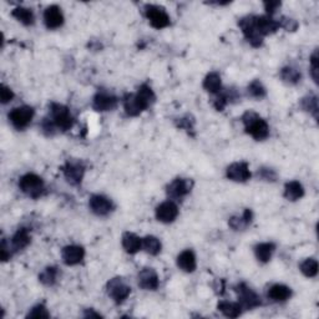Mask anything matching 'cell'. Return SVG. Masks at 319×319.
<instances>
[{
  "label": "cell",
  "mask_w": 319,
  "mask_h": 319,
  "mask_svg": "<svg viewBox=\"0 0 319 319\" xmlns=\"http://www.w3.org/2000/svg\"><path fill=\"white\" fill-rule=\"evenodd\" d=\"M242 121L245 124L246 132L248 135H251L254 140L262 141L265 138L268 137L269 135V126L266 123V120H263L262 117H260L256 112L248 111L242 116Z\"/></svg>",
  "instance_id": "cell-1"
},
{
  "label": "cell",
  "mask_w": 319,
  "mask_h": 319,
  "mask_svg": "<svg viewBox=\"0 0 319 319\" xmlns=\"http://www.w3.org/2000/svg\"><path fill=\"white\" fill-rule=\"evenodd\" d=\"M19 187L25 195L31 198H39L44 192V181L35 173H27L19 181Z\"/></svg>",
  "instance_id": "cell-2"
},
{
  "label": "cell",
  "mask_w": 319,
  "mask_h": 319,
  "mask_svg": "<svg viewBox=\"0 0 319 319\" xmlns=\"http://www.w3.org/2000/svg\"><path fill=\"white\" fill-rule=\"evenodd\" d=\"M51 118L55 127H57L62 131H66V130L71 129L72 124H74V118L70 114V110L66 106L60 105V104H51L50 107Z\"/></svg>",
  "instance_id": "cell-3"
},
{
  "label": "cell",
  "mask_w": 319,
  "mask_h": 319,
  "mask_svg": "<svg viewBox=\"0 0 319 319\" xmlns=\"http://www.w3.org/2000/svg\"><path fill=\"white\" fill-rule=\"evenodd\" d=\"M240 28L242 29L243 34H245L246 39L248 40V43L254 48L262 45L263 43V36L261 35L256 29V16L248 15L242 18L238 22Z\"/></svg>",
  "instance_id": "cell-4"
},
{
  "label": "cell",
  "mask_w": 319,
  "mask_h": 319,
  "mask_svg": "<svg viewBox=\"0 0 319 319\" xmlns=\"http://www.w3.org/2000/svg\"><path fill=\"white\" fill-rule=\"evenodd\" d=\"M145 14L149 19L151 27L155 29H164L170 25V16L166 10L158 5L149 4L145 7Z\"/></svg>",
  "instance_id": "cell-5"
},
{
  "label": "cell",
  "mask_w": 319,
  "mask_h": 319,
  "mask_svg": "<svg viewBox=\"0 0 319 319\" xmlns=\"http://www.w3.org/2000/svg\"><path fill=\"white\" fill-rule=\"evenodd\" d=\"M236 292L238 294L240 306L242 309H253L261 306V297L253 289H251L247 284L241 283L236 287Z\"/></svg>",
  "instance_id": "cell-6"
},
{
  "label": "cell",
  "mask_w": 319,
  "mask_h": 319,
  "mask_svg": "<svg viewBox=\"0 0 319 319\" xmlns=\"http://www.w3.org/2000/svg\"><path fill=\"white\" fill-rule=\"evenodd\" d=\"M106 288L109 297L117 304L123 303L125 300H127V297L131 293V288H130V286H127L123 278H114V280H111L107 283Z\"/></svg>",
  "instance_id": "cell-7"
},
{
  "label": "cell",
  "mask_w": 319,
  "mask_h": 319,
  "mask_svg": "<svg viewBox=\"0 0 319 319\" xmlns=\"http://www.w3.org/2000/svg\"><path fill=\"white\" fill-rule=\"evenodd\" d=\"M34 117V110L30 106L15 107L9 112V120L15 129L23 130L31 123Z\"/></svg>",
  "instance_id": "cell-8"
},
{
  "label": "cell",
  "mask_w": 319,
  "mask_h": 319,
  "mask_svg": "<svg viewBox=\"0 0 319 319\" xmlns=\"http://www.w3.org/2000/svg\"><path fill=\"white\" fill-rule=\"evenodd\" d=\"M63 172L69 184L72 186H77L84 178L85 166L80 161H68L63 167Z\"/></svg>",
  "instance_id": "cell-9"
},
{
  "label": "cell",
  "mask_w": 319,
  "mask_h": 319,
  "mask_svg": "<svg viewBox=\"0 0 319 319\" xmlns=\"http://www.w3.org/2000/svg\"><path fill=\"white\" fill-rule=\"evenodd\" d=\"M117 105V98L107 91H98L92 98V107L96 111H111Z\"/></svg>",
  "instance_id": "cell-10"
},
{
  "label": "cell",
  "mask_w": 319,
  "mask_h": 319,
  "mask_svg": "<svg viewBox=\"0 0 319 319\" xmlns=\"http://www.w3.org/2000/svg\"><path fill=\"white\" fill-rule=\"evenodd\" d=\"M193 182L188 178H176L167 186V195L172 198H182L191 192Z\"/></svg>",
  "instance_id": "cell-11"
},
{
  "label": "cell",
  "mask_w": 319,
  "mask_h": 319,
  "mask_svg": "<svg viewBox=\"0 0 319 319\" xmlns=\"http://www.w3.org/2000/svg\"><path fill=\"white\" fill-rule=\"evenodd\" d=\"M90 210L92 211L97 216H107L112 210H114V205L105 196L101 195H94L90 197L89 201Z\"/></svg>",
  "instance_id": "cell-12"
},
{
  "label": "cell",
  "mask_w": 319,
  "mask_h": 319,
  "mask_svg": "<svg viewBox=\"0 0 319 319\" xmlns=\"http://www.w3.org/2000/svg\"><path fill=\"white\" fill-rule=\"evenodd\" d=\"M227 177L234 182H246L251 178V171L246 162H234L228 166Z\"/></svg>",
  "instance_id": "cell-13"
},
{
  "label": "cell",
  "mask_w": 319,
  "mask_h": 319,
  "mask_svg": "<svg viewBox=\"0 0 319 319\" xmlns=\"http://www.w3.org/2000/svg\"><path fill=\"white\" fill-rule=\"evenodd\" d=\"M178 216V207L173 202L166 201L156 208V218L162 223H171Z\"/></svg>",
  "instance_id": "cell-14"
},
{
  "label": "cell",
  "mask_w": 319,
  "mask_h": 319,
  "mask_svg": "<svg viewBox=\"0 0 319 319\" xmlns=\"http://www.w3.org/2000/svg\"><path fill=\"white\" fill-rule=\"evenodd\" d=\"M62 257L65 265L76 266L83 262L84 257H85V251L80 246H66V247L63 248Z\"/></svg>",
  "instance_id": "cell-15"
},
{
  "label": "cell",
  "mask_w": 319,
  "mask_h": 319,
  "mask_svg": "<svg viewBox=\"0 0 319 319\" xmlns=\"http://www.w3.org/2000/svg\"><path fill=\"white\" fill-rule=\"evenodd\" d=\"M44 23L46 28L51 29H59L64 24V15L57 5H50L44 11Z\"/></svg>",
  "instance_id": "cell-16"
},
{
  "label": "cell",
  "mask_w": 319,
  "mask_h": 319,
  "mask_svg": "<svg viewBox=\"0 0 319 319\" xmlns=\"http://www.w3.org/2000/svg\"><path fill=\"white\" fill-rule=\"evenodd\" d=\"M157 273L152 268H145L138 273V286L146 291H155L158 288Z\"/></svg>",
  "instance_id": "cell-17"
},
{
  "label": "cell",
  "mask_w": 319,
  "mask_h": 319,
  "mask_svg": "<svg viewBox=\"0 0 319 319\" xmlns=\"http://www.w3.org/2000/svg\"><path fill=\"white\" fill-rule=\"evenodd\" d=\"M124 109L129 116H138L147 110V107L142 104L137 95L129 94L124 97Z\"/></svg>",
  "instance_id": "cell-18"
},
{
  "label": "cell",
  "mask_w": 319,
  "mask_h": 319,
  "mask_svg": "<svg viewBox=\"0 0 319 319\" xmlns=\"http://www.w3.org/2000/svg\"><path fill=\"white\" fill-rule=\"evenodd\" d=\"M278 28H280V23L275 22L269 15L256 16V29L262 36L273 34Z\"/></svg>",
  "instance_id": "cell-19"
},
{
  "label": "cell",
  "mask_w": 319,
  "mask_h": 319,
  "mask_svg": "<svg viewBox=\"0 0 319 319\" xmlns=\"http://www.w3.org/2000/svg\"><path fill=\"white\" fill-rule=\"evenodd\" d=\"M177 266L186 273H192L197 267L195 253L191 249L181 252L177 257Z\"/></svg>",
  "instance_id": "cell-20"
},
{
  "label": "cell",
  "mask_w": 319,
  "mask_h": 319,
  "mask_svg": "<svg viewBox=\"0 0 319 319\" xmlns=\"http://www.w3.org/2000/svg\"><path fill=\"white\" fill-rule=\"evenodd\" d=\"M123 247L127 253L135 254L140 251L142 247V240L138 238L135 233L126 232L123 236Z\"/></svg>",
  "instance_id": "cell-21"
},
{
  "label": "cell",
  "mask_w": 319,
  "mask_h": 319,
  "mask_svg": "<svg viewBox=\"0 0 319 319\" xmlns=\"http://www.w3.org/2000/svg\"><path fill=\"white\" fill-rule=\"evenodd\" d=\"M31 237L27 228H19L16 233L11 238V248L14 251H22L25 247H28L30 243Z\"/></svg>",
  "instance_id": "cell-22"
},
{
  "label": "cell",
  "mask_w": 319,
  "mask_h": 319,
  "mask_svg": "<svg viewBox=\"0 0 319 319\" xmlns=\"http://www.w3.org/2000/svg\"><path fill=\"white\" fill-rule=\"evenodd\" d=\"M292 295V291L289 287L284 284H274L268 289V297L274 302H284L289 300Z\"/></svg>",
  "instance_id": "cell-23"
},
{
  "label": "cell",
  "mask_w": 319,
  "mask_h": 319,
  "mask_svg": "<svg viewBox=\"0 0 319 319\" xmlns=\"http://www.w3.org/2000/svg\"><path fill=\"white\" fill-rule=\"evenodd\" d=\"M304 188L298 181H291L287 182L284 186V197L288 201H297L303 197Z\"/></svg>",
  "instance_id": "cell-24"
},
{
  "label": "cell",
  "mask_w": 319,
  "mask_h": 319,
  "mask_svg": "<svg viewBox=\"0 0 319 319\" xmlns=\"http://www.w3.org/2000/svg\"><path fill=\"white\" fill-rule=\"evenodd\" d=\"M222 83H221V76H220L218 72L213 71L210 72L204 80V89L206 91L211 92V94H218L221 91Z\"/></svg>",
  "instance_id": "cell-25"
},
{
  "label": "cell",
  "mask_w": 319,
  "mask_h": 319,
  "mask_svg": "<svg viewBox=\"0 0 319 319\" xmlns=\"http://www.w3.org/2000/svg\"><path fill=\"white\" fill-rule=\"evenodd\" d=\"M275 246L273 243H260L254 247V253H256L257 260L262 263H267L271 261Z\"/></svg>",
  "instance_id": "cell-26"
},
{
  "label": "cell",
  "mask_w": 319,
  "mask_h": 319,
  "mask_svg": "<svg viewBox=\"0 0 319 319\" xmlns=\"http://www.w3.org/2000/svg\"><path fill=\"white\" fill-rule=\"evenodd\" d=\"M11 15L18 20L19 23H22L23 25H27V27H29V25H33L34 20H35L33 11H31L30 9H28V8H23V7L15 8V9L11 11Z\"/></svg>",
  "instance_id": "cell-27"
},
{
  "label": "cell",
  "mask_w": 319,
  "mask_h": 319,
  "mask_svg": "<svg viewBox=\"0 0 319 319\" xmlns=\"http://www.w3.org/2000/svg\"><path fill=\"white\" fill-rule=\"evenodd\" d=\"M217 308L228 318H237L242 313V310H241L242 307L240 306V303H232V302H220Z\"/></svg>",
  "instance_id": "cell-28"
},
{
  "label": "cell",
  "mask_w": 319,
  "mask_h": 319,
  "mask_svg": "<svg viewBox=\"0 0 319 319\" xmlns=\"http://www.w3.org/2000/svg\"><path fill=\"white\" fill-rule=\"evenodd\" d=\"M252 217H253V213H252L251 210H245V212L241 217H232L230 220V226L233 230L240 231L246 228L249 223L252 222Z\"/></svg>",
  "instance_id": "cell-29"
},
{
  "label": "cell",
  "mask_w": 319,
  "mask_h": 319,
  "mask_svg": "<svg viewBox=\"0 0 319 319\" xmlns=\"http://www.w3.org/2000/svg\"><path fill=\"white\" fill-rule=\"evenodd\" d=\"M142 247L145 248V251L147 253L152 254V256H157V254L161 252V242L157 237L155 236H146L144 240H142Z\"/></svg>",
  "instance_id": "cell-30"
},
{
  "label": "cell",
  "mask_w": 319,
  "mask_h": 319,
  "mask_svg": "<svg viewBox=\"0 0 319 319\" xmlns=\"http://www.w3.org/2000/svg\"><path fill=\"white\" fill-rule=\"evenodd\" d=\"M136 95H137L138 98L142 101V104H144L147 109H149V107L156 101L155 92H153L152 89H151L149 85H146V84L140 86V89H138L137 94Z\"/></svg>",
  "instance_id": "cell-31"
},
{
  "label": "cell",
  "mask_w": 319,
  "mask_h": 319,
  "mask_svg": "<svg viewBox=\"0 0 319 319\" xmlns=\"http://www.w3.org/2000/svg\"><path fill=\"white\" fill-rule=\"evenodd\" d=\"M281 77H282L284 83L289 84V85H295V84H298L301 81L302 75L297 69L287 66V68H283L281 70Z\"/></svg>",
  "instance_id": "cell-32"
},
{
  "label": "cell",
  "mask_w": 319,
  "mask_h": 319,
  "mask_svg": "<svg viewBox=\"0 0 319 319\" xmlns=\"http://www.w3.org/2000/svg\"><path fill=\"white\" fill-rule=\"evenodd\" d=\"M300 268L302 273L306 275V277L313 278L318 273V262L314 258H307L306 261H303L301 263Z\"/></svg>",
  "instance_id": "cell-33"
},
{
  "label": "cell",
  "mask_w": 319,
  "mask_h": 319,
  "mask_svg": "<svg viewBox=\"0 0 319 319\" xmlns=\"http://www.w3.org/2000/svg\"><path fill=\"white\" fill-rule=\"evenodd\" d=\"M57 278V269L55 267H48L39 275V281L44 286H54Z\"/></svg>",
  "instance_id": "cell-34"
},
{
  "label": "cell",
  "mask_w": 319,
  "mask_h": 319,
  "mask_svg": "<svg viewBox=\"0 0 319 319\" xmlns=\"http://www.w3.org/2000/svg\"><path fill=\"white\" fill-rule=\"evenodd\" d=\"M302 107L303 110L308 111L314 116L315 118H318V98L314 95H309V96L302 98V103H301Z\"/></svg>",
  "instance_id": "cell-35"
},
{
  "label": "cell",
  "mask_w": 319,
  "mask_h": 319,
  "mask_svg": "<svg viewBox=\"0 0 319 319\" xmlns=\"http://www.w3.org/2000/svg\"><path fill=\"white\" fill-rule=\"evenodd\" d=\"M247 90H248V94L254 98H263L267 94L266 88L263 86V84L261 83L260 80L252 81V83L248 85Z\"/></svg>",
  "instance_id": "cell-36"
},
{
  "label": "cell",
  "mask_w": 319,
  "mask_h": 319,
  "mask_svg": "<svg viewBox=\"0 0 319 319\" xmlns=\"http://www.w3.org/2000/svg\"><path fill=\"white\" fill-rule=\"evenodd\" d=\"M50 317V313L48 312V309L45 308L44 304H37V306L31 308L30 312H29L28 318H37V319H42V318H49Z\"/></svg>",
  "instance_id": "cell-37"
},
{
  "label": "cell",
  "mask_w": 319,
  "mask_h": 319,
  "mask_svg": "<svg viewBox=\"0 0 319 319\" xmlns=\"http://www.w3.org/2000/svg\"><path fill=\"white\" fill-rule=\"evenodd\" d=\"M318 71H319L318 50H315L314 53L312 54V56H310V74H312V77L315 84H318Z\"/></svg>",
  "instance_id": "cell-38"
},
{
  "label": "cell",
  "mask_w": 319,
  "mask_h": 319,
  "mask_svg": "<svg viewBox=\"0 0 319 319\" xmlns=\"http://www.w3.org/2000/svg\"><path fill=\"white\" fill-rule=\"evenodd\" d=\"M258 176L262 180H265V181L271 182H274L275 178H277V173L272 169H266V167H262V169L258 171Z\"/></svg>",
  "instance_id": "cell-39"
},
{
  "label": "cell",
  "mask_w": 319,
  "mask_h": 319,
  "mask_svg": "<svg viewBox=\"0 0 319 319\" xmlns=\"http://www.w3.org/2000/svg\"><path fill=\"white\" fill-rule=\"evenodd\" d=\"M177 126L181 127V129H185L186 131H192L193 126H195V121L192 120V117H190V116L187 115L185 116V117L180 118Z\"/></svg>",
  "instance_id": "cell-40"
},
{
  "label": "cell",
  "mask_w": 319,
  "mask_h": 319,
  "mask_svg": "<svg viewBox=\"0 0 319 319\" xmlns=\"http://www.w3.org/2000/svg\"><path fill=\"white\" fill-rule=\"evenodd\" d=\"M0 98H2V103L3 104L10 103V101L14 98V92L11 91L10 88H8V86L3 85L2 90H0Z\"/></svg>",
  "instance_id": "cell-41"
},
{
  "label": "cell",
  "mask_w": 319,
  "mask_h": 319,
  "mask_svg": "<svg viewBox=\"0 0 319 319\" xmlns=\"http://www.w3.org/2000/svg\"><path fill=\"white\" fill-rule=\"evenodd\" d=\"M278 23H280V27L286 29L287 31H294L295 29L298 28V23L295 22V20L289 18H282V20Z\"/></svg>",
  "instance_id": "cell-42"
},
{
  "label": "cell",
  "mask_w": 319,
  "mask_h": 319,
  "mask_svg": "<svg viewBox=\"0 0 319 319\" xmlns=\"http://www.w3.org/2000/svg\"><path fill=\"white\" fill-rule=\"evenodd\" d=\"M0 256H2L3 262H7V261L10 260V257H11L10 246H9V247H8L7 241H5V240L2 241V247H0Z\"/></svg>",
  "instance_id": "cell-43"
},
{
  "label": "cell",
  "mask_w": 319,
  "mask_h": 319,
  "mask_svg": "<svg viewBox=\"0 0 319 319\" xmlns=\"http://www.w3.org/2000/svg\"><path fill=\"white\" fill-rule=\"evenodd\" d=\"M228 101L230 100H228L227 95H220V96L214 100L213 105L216 107L217 111H222V110L225 109V106L228 104Z\"/></svg>",
  "instance_id": "cell-44"
},
{
  "label": "cell",
  "mask_w": 319,
  "mask_h": 319,
  "mask_svg": "<svg viewBox=\"0 0 319 319\" xmlns=\"http://www.w3.org/2000/svg\"><path fill=\"white\" fill-rule=\"evenodd\" d=\"M278 8H281V2H266L265 3V9L267 13L269 14V16L272 14H274L278 10Z\"/></svg>",
  "instance_id": "cell-45"
},
{
  "label": "cell",
  "mask_w": 319,
  "mask_h": 319,
  "mask_svg": "<svg viewBox=\"0 0 319 319\" xmlns=\"http://www.w3.org/2000/svg\"><path fill=\"white\" fill-rule=\"evenodd\" d=\"M85 317L86 318H101V314H98V313H95L94 310H86Z\"/></svg>",
  "instance_id": "cell-46"
}]
</instances>
